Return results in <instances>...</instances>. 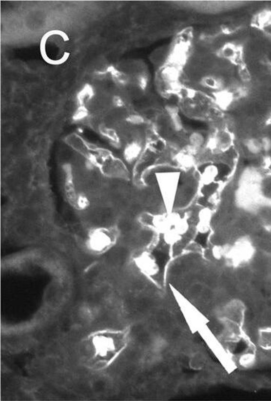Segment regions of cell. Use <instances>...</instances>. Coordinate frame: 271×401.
<instances>
[{"mask_svg": "<svg viewBox=\"0 0 271 401\" xmlns=\"http://www.w3.org/2000/svg\"><path fill=\"white\" fill-rule=\"evenodd\" d=\"M253 256L254 248L252 244L247 240H241L226 249L225 257L230 260L234 266H238L250 261Z\"/></svg>", "mask_w": 271, "mask_h": 401, "instance_id": "obj_4", "label": "cell"}, {"mask_svg": "<svg viewBox=\"0 0 271 401\" xmlns=\"http://www.w3.org/2000/svg\"><path fill=\"white\" fill-rule=\"evenodd\" d=\"M116 241L115 231L106 228L94 230L89 234L88 248L94 253H101L109 250Z\"/></svg>", "mask_w": 271, "mask_h": 401, "instance_id": "obj_3", "label": "cell"}, {"mask_svg": "<svg viewBox=\"0 0 271 401\" xmlns=\"http://www.w3.org/2000/svg\"><path fill=\"white\" fill-rule=\"evenodd\" d=\"M218 173H219V171L216 168L213 166L208 167L204 171L202 178L207 184H210L214 180L215 178H216Z\"/></svg>", "mask_w": 271, "mask_h": 401, "instance_id": "obj_6", "label": "cell"}, {"mask_svg": "<svg viewBox=\"0 0 271 401\" xmlns=\"http://www.w3.org/2000/svg\"><path fill=\"white\" fill-rule=\"evenodd\" d=\"M171 247L163 238L162 240L156 241L134 259L136 266L141 273L159 287L164 284L166 268L171 256Z\"/></svg>", "mask_w": 271, "mask_h": 401, "instance_id": "obj_2", "label": "cell"}, {"mask_svg": "<svg viewBox=\"0 0 271 401\" xmlns=\"http://www.w3.org/2000/svg\"><path fill=\"white\" fill-rule=\"evenodd\" d=\"M257 342L263 350L271 351V326L258 331Z\"/></svg>", "mask_w": 271, "mask_h": 401, "instance_id": "obj_5", "label": "cell"}, {"mask_svg": "<svg viewBox=\"0 0 271 401\" xmlns=\"http://www.w3.org/2000/svg\"><path fill=\"white\" fill-rule=\"evenodd\" d=\"M191 367L195 370H201L205 364V356H202L200 353H196L191 358L190 361Z\"/></svg>", "mask_w": 271, "mask_h": 401, "instance_id": "obj_7", "label": "cell"}, {"mask_svg": "<svg viewBox=\"0 0 271 401\" xmlns=\"http://www.w3.org/2000/svg\"><path fill=\"white\" fill-rule=\"evenodd\" d=\"M127 331H100L88 339L91 361L95 365L105 367L113 363L126 348Z\"/></svg>", "mask_w": 271, "mask_h": 401, "instance_id": "obj_1", "label": "cell"}]
</instances>
